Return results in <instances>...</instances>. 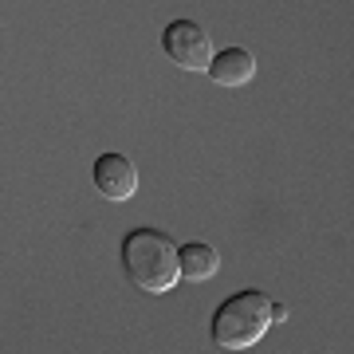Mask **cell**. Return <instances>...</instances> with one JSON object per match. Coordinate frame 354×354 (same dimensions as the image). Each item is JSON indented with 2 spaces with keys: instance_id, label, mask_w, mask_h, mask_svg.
<instances>
[{
  "instance_id": "cell-2",
  "label": "cell",
  "mask_w": 354,
  "mask_h": 354,
  "mask_svg": "<svg viewBox=\"0 0 354 354\" xmlns=\"http://www.w3.org/2000/svg\"><path fill=\"white\" fill-rule=\"evenodd\" d=\"M272 327V299L264 291L256 288H244L236 295H228L225 304L213 311V323H209V339L221 346V351L236 354V351H248L268 335Z\"/></svg>"
},
{
  "instance_id": "cell-1",
  "label": "cell",
  "mask_w": 354,
  "mask_h": 354,
  "mask_svg": "<svg viewBox=\"0 0 354 354\" xmlns=\"http://www.w3.org/2000/svg\"><path fill=\"white\" fill-rule=\"evenodd\" d=\"M122 272L138 291L146 295H165L181 279V260L177 244L162 228H130L122 236Z\"/></svg>"
},
{
  "instance_id": "cell-5",
  "label": "cell",
  "mask_w": 354,
  "mask_h": 354,
  "mask_svg": "<svg viewBox=\"0 0 354 354\" xmlns=\"http://www.w3.org/2000/svg\"><path fill=\"white\" fill-rule=\"evenodd\" d=\"M256 75V59L248 48H225L213 55V67H209V79L216 87H244L252 83Z\"/></svg>"
},
{
  "instance_id": "cell-6",
  "label": "cell",
  "mask_w": 354,
  "mask_h": 354,
  "mask_svg": "<svg viewBox=\"0 0 354 354\" xmlns=\"http://www.w3.org/2000/svg\"><path fill=\"white\" fill-rule=\"evenodd\" d=\"M177 260H181V279H189V283H205V279H213L221 272V252L205 241L181 244L177 248Z\"/></svg>"
},
{
  "instance_id": "cell-7",
  "label": "cell",
  "mask_w": 354,
  "mask_h": 354,
  "mask_svg": "<svg viewBox=\"0 0 354 354\" xmlns=\"http://www.w3.org/2000/svg\"><path fill=\"white\" fill-rule=\"evenodd\" d=\"M288 319V307L283 304H272V323H283Z\"/></svg>"
},
{
  "instance_id": "cell-3",
  "label": "cell",
  "mask_w": 354,
  "mask_h": 354,
  "mask_svg": "<svg viewBox=\"0 0 354 354\" xmlns=\"http://www.w3.org/2000/svg\"><path fill=\"white\" fill-rule=\"evenodd\" d=\"M162 48H165V55H169L181 71H205V75H209L213 55H216L209 32H205L197 20H174V24H165Z\"/></svg>"
},
{
  "instance_id": "cell-4",
  "label": "cell",
  "mask_w": 354,
  "mask_h": 354,
  "mask_svg": "<svg viewBox=\"0 0 354 354\" xmlns=\"http://www.w3.org/2000/svg\"><path fill=\"white\" fill-rule=\"evenodd\" d=\"M91 177H95V189L106 201H130L134 189H138V169L127 153H102L91 169Z\"/></svg>"
}]
</instances>
